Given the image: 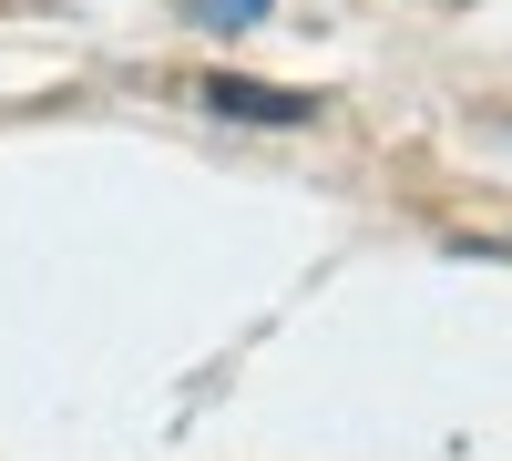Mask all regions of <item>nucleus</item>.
Returning a JSON list of instances; mask_svg holds the SVG:
<instances>
[{
  "label": "nucleus",
  "instance_id": "obj_2",
  "mask_svg": "<svg viewBox=\"0 0 512 461\" xmlns=\"http://www.w3.org/2000/svg\"><path fill=\"white\" fill-rule=\"evenodd\" d=\"M185 21H205V31H256L267 21V0H175Z\"/></svg>",
  "mask_w": 512,
  "mask_h": 461
},
{
  "label": "nucleus",
  "instance_id": "obj_1",
  "mask_svg": "<svg viewBox=\"0 0 512 461\" xmlns=\"http://www.w3.org/2000/svg\"><path fill=\"white\" fill-rule=\"evenodd\" d=\"M205 113H236V123H318V103L308 93H287V82H246V72H216L205 82Z\"/></svg>",
  "mask_w": 512,
  "mask_h": 461
}]
</instances>
